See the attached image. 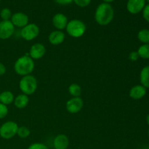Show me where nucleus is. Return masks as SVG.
<instances>
[{
	"label": "nucleus",
	"mask_w": 149,
	"mask_h": 149,
	"mask_svg": "<svg viewBox=\"0 0 149 149\" xmlns=\"http://www.w3.org/2000/svg\"><path fill=\"white\" fill-rule=\"evenodd\" d=\"M114 17V10L109 3L103 2L99 4L95 12L96 23L102 26L110 24Z\"/></svg>",
	"instance_id": "1"
},
{
	"label": "nucleus",
	"mask_w": 149,
	"mask_h": 149,
	"mask_svg": "<svg viewBox=\"0 0 149 149\" xmlns=\"http://www.w3.org/2000/svg\"><path fill=\"white\" fill-rule=\"evenodd\" d=\"M1 1V0H0V1Z\"/></svg>",
	"instance_id": "36"
},
{
	"label": "nucleus",
	"mask_w": 149,
	"mask_h": 149,
	"mask_svg": "<svg viewBox=\"0 0 149 149\" xmlns=\"http://www.w3.org/2000/svg\"><path fill=\"white\" fill-rule=\"evenodd\" d=\"M146 6V0H128L127 10L130 13L136 15L143 11Z\"/></svg>",
	"instance_id": "11"
},
{
	"label": "nucleus",
	"mask_w": 149,
	"mask_h": 149,
	"mask_svg": "<svg viewBox=\"0 0 149 149\" xmlns=\"http://www.w3.org/2000/svg\"><path fill=\"white\" fill-rule=\"evenodd\" d=\"M84 106V100L80 97H72L65 104V109L70 113H77L82 109Z\"/></svg>",
	"instance_id": "7"
},
{
	"label": "nucleus",
	"mask_w": 149,
	"mask_h": 149,
	"mask_svg": "<svg viewBox=\"0 0 149 149\" xmlns=\"http://www.w3.org/2000/svg\"><path fill=\"white\" fill-rule=\"evenodd\" d=\"M14 105L16 108L19 109H22L26 108L28 106L29 103V96L26 95L21 94L18 95L16 97H15L14 99Z\"/></svg>",
	"instance_id": "16"
},
{
	"label": "nucleus",
	"mask_w": 149,
	"mask_h": 149,
	"mask_svg": "<svg viewBox=\"0 0 149 149\" xmlns=\"http://www.w3.org/2000/svg\"><path fill=\"white\" fill-rule=\"evenodd\" d=\"M15 96L11 91L5 90L0 93V103L8 106L14 102Z\"/></svg>",
	"instance_id": "17"
},
{
	"label": "nucleus",
	"mask_w": 149,
	"mask_h": 149,
	"mask_svg": "<svg viewBox=\"0 0 149 149\" xmlns=\"http://www.w3.org/2000/svg\"><path fill=\"white\" fill-rule=\"evenodd\" d=\"M31 131L26 126H20L18 127L17 132V135L19 138H22V139H25V138H28L30 135Z\"/></svg>",
	"instance_id": "22"
},
{
	"label": "nucleus",
	"mask_w": 149,
	"mask_h": 149,
	"mask_svg": "<svg viewBox=\"0 0 149 149\" xmlns=\"http://www.w3.org/2000/svg\"><path fill=\"white\" fill-rule=\"evenodd\" d=\"M18 125L13 121H7L0 126V137L4 140H10L17 135Z\"/></svg>",
	"instance_id": "5"
},
{
	"label": "nucleus",
	"mask_w": 149,
	"mask_h": 149,
	"mask_svg": "<svg viewBox=\"0 0 149 149\" xmlns=\"http://www.w3.org/2000/svg\"><path fill=\"white\" fill-rule=\"evenodd\" d=\"M8 114V108L7 106L0 103V119H4Z\"/></svg>",
	"instance_id": "24"
},
{
	"label": "nucleus",
	"mask_w": 149,
	"mask_h": 149,
	"mask_svg": "<svg viewBox=\"0 0 149 149\" xmlns=\"http://www.w3.org/2000/svg\"><path fill=\"white\" fill-rule=\"evenodd\" d=\"M140 58L143 59H149V44H143L138 49Z\"/></svg>",
	"instance_id": "20"
},
{
	"label": "nucleus",
	"mask_w": 149,
	"mask_h": 149,
	"mask_svg": "<svg viewBox=\"0 0 149 149\" xmlns=\"http://www.w3.org/2000/svg\"><path fill=\"white\" fill-rule=\"evenodd\" d=\"M34 61L29 55H25L17 59L14 64V71L18 75H29L34 69Z\"/></svg>",
	"instance_id": "2"
},
{
	"label": "nucleus",
	"mask_w": 149,
	"mask_h": 149,
	"mask_svg": "<svg viewBox=\"0 0 149 149\" xmlns=\"http://www.w3.org/2000/svg\"><path fill=\"white\" fill-rule=\"evenodd\" d=\"M148 137H149V130H148Z\"/></svg>",
	"instance_id": "33"
},
{
	"label": "nucleus",
	"mask_w": 149,
	"mask_h": 149,
	"mask_svg": "<svg viewBox=\"0 0 149 149\" xmlns=\"http://www.w3.org/2000/svg\"><path fill=\"white\" fill-rule=\"evenodd\" d=\"M40 33L39 27L35 23H29L25 27L22 28L20 36L24 40L32 41L36 39Z\"/></svg>",
	"instance_id": "6"
},
{
	"label": "nucleus",
	"mask_w": 149,
	"mask_h": 149,
	"mask_svg": "<svg viewBox=\"0 0 149 149\" xmlns=\"http://www.w3.org/2000/svg\"><path fill=\"white\" fill-rule=\"evenodd\" d=\"M140 81L141 85L145 88H149V65L143 67L140 74Z\"/></svg>",
	"instance_id": "18"
},
{
	"label": "nucleus",
	"mask_w": 149,
	"mask_h": 149,
	"mask_svg": "<svg viewBox=\"0 0 149 149\" xmlns=\"http://www.w3.org/2000/svg\"><path fill=\"white\" fill-rule=\"evenodd\" d=\"M65 35L63 31L55 30L48 36V41L52 45H59L64 42Z\"/></svg>",
	"instance_id": "13"
},
{
	"label": "nucleus",
	"mask_w": 149,
	"mask_h": 149,
	"mask_svg": "<svg viewBox=\"0 0 149 149\" xmlns=\"http://www.w3.org/2000/svg\"><path fill=\"white\" fill-rule=\"evenodd\" d=\"M92 0H73L76 5L79 7H86L90 4Z\"/></svg>",
	"instance_id": "26"
},
{
	"label": "nucleus",
	"mask_w": 149,
	"mask_h": 149,
	"mask_svg": "<svg viewBox=\"0 0 149 149\" xmlns=\"http://www.w3.org/2000/svg\"><path fill=\"white\" fill-rule=\"evenodd\" d=\"M138 39L143 44H149V30L146 29H141L138 33Z\"/></svg>",
	"instance_id": "21"
},
{
	"label": "nucleus",
	"mask_w": 149,
	"mask_h": 149,
	"mask_svg": "<svg viewBox=\"0 0 149 149\" xmlns=\"http://www.w3.org/2000/svg\"><path fill=\"white\" fill-rule=\"evenodd\" d=\"M38 82L36 77L33 75H26L22 77L19 81V88L23 94L26 95H33L37 90Z\"/></svg>",
	"instance_id": "3"
},
{
	"label": "nucleus",
	"mask_w": 149,
	"mask_h": 149,
	"mask_svg": "<svg viewBox=\"0 0 149 149\" xmlns=\"http://www.w3.org/2000/svg\"><path fill=\"white\" fill-rule=\"evenodd\" d=\"M139 58H140L139 55H138V53L137 51H132V52L129 54V56H128L129 60L130 61H132V62L137 61Z\"/></svg>",
	"instance_id": "27"
},
{
	"label": "nucleus",
	"mask_w": 149,
	"mask_h": 149,
	"mask_svg": "<svg viewBox=\"0 0 149 149\" xmlns=\"http://www.w3.org/2000/svg\"><path fill=\"white\" fill-rule=\"evenodd\" d=\"M146 95V88L141 84L133 86L129 92V95L133 100H141Z\"/></svg>",
	"instance_id": "15"
},
{
	"label": "nucleus",
	"mask_w": 149,
	"mask_h": 149,
	"mask_svg": "<svg viewBox=\"0 0 149 149\" xmlns=\"http://www.w3.org/2000/svg\"><path fill=\"white\" fill-rule=\"evenodd\" d=\"M143 17L148 23H149V4L146 5L143 10Z\"/></svg>",
	"instance_id": "28"
},
{
	"label": "nucleus",
	"mask_w": 149,
	"mask_h": 149,
	"mask_svg": "<svg viewBox=\"0 0 149 149\" xmlns=\"http://www.w3.org/2000/svg\"><path fill=\"white\" fill-rule=\"evenodd\" d=\"M52 25L56 30L63 31L65 29L68 23V17L63 13H57L52 17Z\"/></svg>",
	"instance_id": "12"
},
{
	"label": "nucleus",
	"mask_w": 149,
	"mask_h": 149,
	"mask_svg": "<svg viewBox=\"0 0 149 149\" xmlns=\"http://www.w3.org/2000/svg\"><path fill=\"white\" fill-rule=\"evenodd\" d=\"M12 15H13V14H12L11 10L7 7L3 8L0 11V17L2 19V20H10Z\"/></svg>",
	"instance_id": "23"
},
{
	"label": "nucleus",
	"mask_w": 149,
	"mask_h": 149,
	"mask_svg": "<svg viewBox=\"0 0 149 149\" xmlns=\"http://www.w3.org/2000/svg\"><path fill=\"white\" fill-rule=\"evenodd\" d=\"M68 90L69 94L74 97H80L81 94V87H80L79 84H77V83H73V84H70Z\"/></svg>",
	"instance_id": "19"
},
{
	"label": "nucleus",
	"mask_w": 149,
	"mask_h": 149,
	"mask_svg": "<svg viewBox=\"0 0 149 149\" xmlns=\"http://www.w3.org/2000/svg\"><path fill=\"white\" fill-rule=\"evenodd\" d=\"M146 123L148 124V125H149V114L147 115L146 119Z\"/></svg>",
	"instance_id": "32"
},
{
	"label": "nucleus",
	"mask_w": 149,
	"mask_h": 149,
	"mask_svg": "<svg viewBox=\"0 0 149 149\" xmlns=\"http://www.w3.org/2000/svg\"><path fill=\"white\" fill-rule=\"evenodd\" d=\"M10 21L13 24L15 27L17 28H23L29 24V16L24 13L22 12H17V13H14L12 15Z\"/></svg>",
	"instance_id": "9"
},
{
	"label": "nucleus",
	"mask_w": 149,
	"mask_h": 149,
	"mask_svg": "<svg viewBox=\"0 0 149 149\" xmlns=\"http://www.w3.org/2000/svg\"><path fill=\"white\" fill-rule=\"evenodd\" d=\"M67 33L73 38H80L85 33L87 27L82 20L73 19L68 21L65 28Z\"/></svg>",
	"instance_id": "4"
},
{
	"label": "nucleus",
	"mask_w": 149,
	"mask_h": 149,
	"mask_svg": "<svg viewBox=\"0 0 149 149\" xmlns=\"http://www.w3.org/2000/svg\"><path fill=\"white\" fill-rule=\"evenodd\" d=\"M46 53V48L42 43H35L31 47L29 55L34 61L43 58Z\"/></svg>",
	"instance_id": "10"
},
{
	"label": "nucleus",
	"mask_w": 149,
	"mask_h": 149,
	"mask_svg": "<svg viewBox=\"0 0 149 149\" xmlns=\"http://www.w3.org/2000/svg\"><path fill=\"white\" fill-rule=\"evenodd\" d=\"M6 66L2 63L0 62V76H3L6 73Z\"/></svg>",
	"instance_id": "30"
},
{
	"label": "nucleus",
	"mask_w": 149,
	"mask_h": 149,
	"mask_svg": "<svg viewBox=\"0 0 149 149\" xmlns=\"http://www.w3.org/2000/svg\"><path fill=\"white\" fill-rule=\"evenodd\" d=\"M27 149H49V148L42 143H34L31 144Z\"/></svg>",
	"instance_id": "25"
},
{
	"label": "nucleus",
	"mask_w": 149,
	"mask_h": 149,
	"mask_svg": "<svg viewBox=\"0 0 149 149\" xmlns=\"http://www.w3.org/2000/svg\"><path fill=\"white\" fill-rule=\"evenodd\" d=\"M67 149H71V148H67Z\"/></svg>",
	"instance_id": "35"
},
{
	"label": "nucleus",
	"mask_w": 149,
	"mask_h": 149,
	"mask_svg": "<svg viewBox=\"0 0 149 149\" xmlns=\"http://www.w3.org/2000/svg\"><path fill=\"white\" fill-rule=\"evenodd\" d=\"M113 1H115V0H103L105 3H109V4H110L111 2H113Z\"/></svg>",
	"instance_id": "31"
},
{
	"label": "nucleus",
	"mask_w": 149,
	"mask_h": 149,
	"mask_svg": "<svg viewBox=\"0 0 149 149\" xmlns=\"http://www.w3.org/2000/svg\"><path fill=\"white\" fill-rule=\"evenodd\" d=\"M69 146L68 137L65 134H59L53 140V147L55 149H67Z\"/></svg>",
	"instance_id": "14"
},
{
	"label": "nucleus",
	"mask_w": 149,
	"mask_h": 149,
	"mask_svg": "<svg viewBox=\"0 0 149 149\" xmlns=\"http://www.w3.org/2000/svg\"><path fill=\"white\" fill-rule=\"evenodd\" d=\"M146 1H147L148 2V4H149V0H146Z\"/></svg>",
	"instance_id": "34"
},
{
	"label": "nucleus",
	"mask_w": 149,
	"mask_h": 149,
	"mask_svg": "<svg viewBox=\"0 0 149 149\" xmlns=\"http://www.w3.org/2000/svg\"><path fill=\"white\" fill-rule=\"evenodd\" d=\"M57 4L61 5H67L73 2V0H54Z\"/></svg>",
	"instance_id": "29"
},
{
	"label": "nucleus",
	"mask_w": 149,
	"mask_h": 149,
	"mask_svg": "<svg viewBox=\"0 0 149 149\" xmlns=\"http://www.w3.org/2000/svg\"><path fill=\"white\" fill-rule=\"evenodd\" d=\"M15 32V26L10 20L0 21V39H9Z\"/></svg>",
	"instance_id": "8"
}]
</instances>
